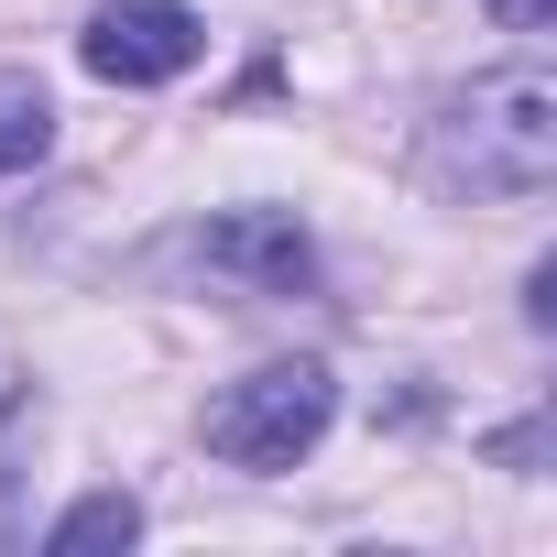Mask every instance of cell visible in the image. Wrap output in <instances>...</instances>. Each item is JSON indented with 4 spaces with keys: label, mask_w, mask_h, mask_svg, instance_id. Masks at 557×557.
<instances>
[{
    "label": "cell",
    "mask_w": 557,
    "mask_h": 557,
    "mask_svg": "<svg viewBox=\"0 0 557 557\" xmlns=\"http://www.w3.org/2000/svg\"><path fill=\"white\" fill-rule=\"evenodd\" d=\"M197 262L230 273L240 296H307L318 285V240L296 230V208H230V219H208Z\"/></svg>",
    "instance_id": "4"
},
{
    "label": "cell",
    "mask_w": 557,
    "mask_h": 557,
    "mask_svg": "<svg viewBox=\"0 0 557 557\" xmlns=\"http://www.w3.org/2000/svg\"><path fill=\"white\" fill-rule=\"evenodd\" d=\"M329 416H339V383L318 361H273V372H251L208 405V448L230 470H296L329 437Z\"/></svg>",
    "instance_id": "2"
},
{
    "label": "cell",
    "mask_w": 557,
    "mask_h": 557,
    "mask_svg": "<svg viewBox=\"0 0 557 557\" xmlns=\"http://www.w3.org/2000/svg\"><path fill=\"white\" fill-rule=\"evenodd\" d=\"M426 164L459 197H546V175H557V77L546 66L470 77V99H448V121L426 132Z\"/></svg>",
    "instance_id": "1"
},
{
    "label": "cell",
    "mask_w": 557,
    "mask_h": 557,
    "mask_svg": "<svg viewBox=\"0 0 557 557\" xmlns=\"http://www.w3.org/2000/svg\"><path fill=\"white\" fill-rule=\"evenodd\" d=\"M132 535H143V503H132V492H88L77 513H55V535H45V546H55V557H77V546H132Z\"/></svg>",
    "instance_id": "6"
},
{
    "label": "cell",
    "mask_w": 557,
    "mask_h": 557,
    "mask_svg": "<svg viewBox=\"0 0 557 557\" xmlns=\"http://www.w3.org/2000/svg\"><path fill=\"white\" fill-rule=\"evenodd\" d=\"M197 45H208V23L186 12V0H110L77 55H88V77H110V88H164V77L197 66Z\"/></svg>",
    "instance_id": "3"
},
{
    "label": "cell",
    "mask_w": 557,
    "mask_h": 557,
    "mask_svg": "<svg viewBox=\"0 0 557 557\" xmlns=\"http://www.w3.org/2000/svg\"><path fill=\"white\" fill-rule=\"evenodd\" d=\"M45 143H55V99L34 77H0V175L45 164Z\"/></svg>",
    "instance_id": "5"
},
{
    "label": "cell",
    "mask_w": 557,
    "mask_h": 557,
    "mask_svg": "<svg viewBox=\"0 0 557 557\" xmlns=\"http://www.w3.org/2000/svg\"><path fill=\"white\" fill-rule=\"evenodd\" d=\"M492 12H503L513 34H546V23H557V0H492Z\"/></svg>",
    "instance_id": "7"
}]
</instances>
